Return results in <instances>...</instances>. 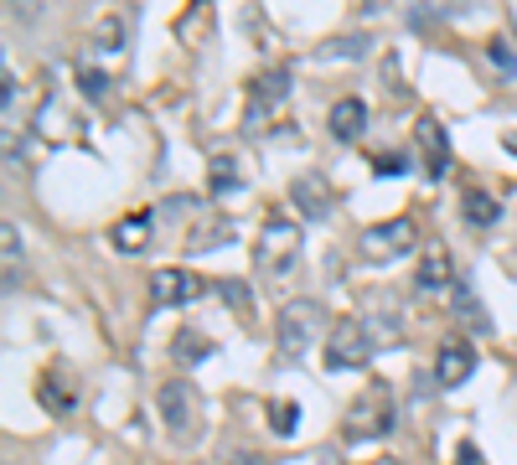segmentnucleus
Masks as SVG:
<instances>
[{
    "instance_id": "1",
    "label": "nucleus",
    "mask_w": 517,
    "mask_h": 465,
    "mask_svg": "<svg viewBox=\"0 0 517 465\" xmlns=\"http://www.w3.org/2000/svg\"><path fill=\"white\" fill-rule=\"evenodd\" d=\"M399 419V403H393V388L388 383H368L362 398H352V409L342 419V440L347 445H362V440H378V434L393 429Z\"/></svg>"
},
{
    "instance_id": "2",
    "label": "nucleus",
    "mask_w": 517,
    "mask_h": 465,
    "mask_svg": "<svg viewBox=\"0 0 517 465\" xmlns=\"http://www.w3.org/2000/svg\"><path fill=\"white\" fill-rule=\"evenodd\" d=\"M300 248H306V233H300L295 217L275 212V217H264V228H259V243H254V259L264 274H290L295 259H300Z\"/></svg>"
},
{
    "instance_id": "3",
    "label": "nucleus",
    "mask_w": 517,
    "mask_h": 465,
    "mask_svg": "<svg viewBox=\"0 0 517 465\" xmlns=\"http://www.w3.org/2000/svg\"><path fill=\"white\" fill-rule=\"evenodd\" d=\"M285 99H290V68H285V62L254 73V78H249V99H243V130L264 135V124L285 109Z\"/></svg>"
},
{
    "instance_id": "4",
    "label": "nucleus",
    "mask_w": 517,
    "mask_h": 465,
    "mask_svg": "<svg viewBox=\"0 0 517 465\" xmlns=\"http://www.w3.org/2000/svg\"><path fill=\"white\" fill-rule=\"evenodd\" d=\"M321 321H326L321 300H285V305H280V321H275V347H280V357H285V362L306 357V352H311V336L321 331Z\"/></svg>"
},
{
    "instance_id": "5",
    "label": "nucleus",
    "mask_w": 517,
    "mask_h": 465,
    "mask_svg": "<svg viewBox=\"0 0 517 465\" xmlns=\"http://www.w3.org/2000/svg\"><path fill=\"white\" fill-rule=\"evenodd\" d=\"M373 336H368V326H362L357 316H342L337 326H331V336H326V352H321V362L331 367V372H347V367H368L373 362Z\"/></svg>"
},
{
    "instance_id": "6",
    "label": "nucleus",
    "mask_w": 517,
    "mask_h": 465,
    "mask_svg": "<svg viewBox=\"0 0 517 465\" xmlns=\"http://www.w3.org/2000/svg\"><path fill=\"white\" fill-rule=\"evenodd\" d=\"M414 248V223L409 217H383V223H368L357 238V254L362 259H373V264H388V259H399Z\"/></svg>"
},
{
    "instance_id": "7",
    "label": "nucleus",
    "mask_w": 517,
    "mask_h": 465,
    "mask_svg": "<svg viewBox=\"0 0 517 465\" xmlns=\"http://www.w3.org/2000/svg\"><path fill=\"white\" fill-rule=\"evenodd\" d=\"M197 295H202V274H192V269L166 264V269L150 274V305H156V310H166V305H192Z\"/></svg>"
},
{
    "instance_id": "8",
    "label": "nucleus",
    "mask_w": 517,
    "mask_h": 465,
    "mask_svg": "<svg viewBox=\"0 0 517 465\" xmlns=\"http://www.w3.org/2000/svg\"><path fill=\"white\" fill-rule=\"evenodd\" d=\"M156 403H161V419H166L171 434H192V424H197V388H192L187 378L161 383Z\"/></svg>"
},
{
    "instance_id": "9",
    "label": "nucleus",
    "mask_w": 517,
    "mask_h": 465,
    "mask_svg": "<svg viewBox=\"0 0 517 465\" xmlns=\"http://www.w3.org/2000/svg\"><path fill=\"white\" fill-rule=\"evenodd\" d=\"M471 372H476V347L466 336H445L440 352H435V383L440 388H461Z\"/></svg>"
},
{
    "instance_id": "10",
    "label": "nucleus",
    "mask_w": 517,
    "mask_h": 465,
    "mask_svg": "<svg viewBox=\"0 0 517 465\" xmlns=\"http://www.w3.org/2000/svg\"><path fill=\"white\" fill-rule=\"evenodd\" d=\"M150 233H156V207H135L125 217H114V228H109V243H114V254H145V243Z\"/></svg>"
},
{
    "instance_id": "11",
    "label": "nucleus",
    "mask_w": 517,
    "mask_h": 465,
    "mask_svg": "<svg viewBox=\"0 0 517 465\" xmlns=\"http://www.w3.org/2000/svg\"><path fill=\"white\" fill-rule=\"evenodd\" d=\"M414 145H419V155H424V171H430V176H450V130H445L435 114H424V119L414 124Z\"/></svg>"
},
{
    "instance_id": "12",
    "label": "nucleus",
    "mask_w": 517,
    "mask_h": 465,
    "mask_svg": "<svg viewBox=\"0 0 517 465\" xmlns=\"http://www.w3.org/2000/svg\"><path fill=\"white\" fill-rule=\"evenodd\" d=\"M290 202L311 217V223H321V217H331V207H337V192H331V181L321 171H306L290 181Z\"/></svg>"
},
{
    "instance_id": "13",
    "label": "nucleus",
    "mask_w": 517,
    "mask_h": 465,
    "mask_svg": "<svg viewBox=\"0 0 517 465\" xmlns=\"http://www.w3.org/2000/svg\"><path fill=\"white\" fill-rule=\"evenodd\" d=\"M37 403H42L47 414H57V419L73 414L78 409V378H73L68 367H47L42 378H37Z\"/></svg>"
},
{
    "instance_id": "14",
    "label": "nucleus",
    "mask_w": 517,
    "mask_h": 465,
    "mask_svg": "<svg viewBox=\"0 0 517 465\" xmlns=\"http://www.w3.org/2000/svg\"><path fill=\"white\" fill-rule=\"evenodd\" d=\"M414 290H419V295H450V290H455V264H450V254H445L440 243L419 254V264H414Z\"/></svg>"
},
{
    "instance_id": "15",
    "label": "nucleus",
    "mask_w": 517,
    "mask_h": 465,
    "mask_svg": "<svg viewBox=\"0 0 517 465\" xmlns=\"http://www.w3.org/2000/svg\"><path fill=\"white\" fill-rule=\"evenodd\" d=\"M331 135H337L342 145H352V140L368 135V104H362L357 93H347V99L331 104Z\"/></svg>"
},
{
    "instance_id": "16",
    "label": "nucleus",
    "mask_w": 517,
    "mask_h": 465,
    "mask_svg": "<svg viewBox=\"0 0 517 465\" xmlns=\"http://www.w3.org/2000/svg\"><path fill=\"white\" fill-rule=\"evenodd\" d=\"M362 326H368V336H373V347H388V341H399V331H404V321H399V310H393L383 295H373L368 300V310L357 316Z\"/></svg>"
},
{
    "instance_id": "17",
    "label": "nucleus",
    "mask_w": 517,
    "mask_h": 465,
    "mask_svg": "<svg viewBox=\"0 0 517 465\" xmlns=\"http://www.w3.org/2000/svg\"><path fill=\"white\" fill-rule=\"evenodd\" d=\"M171 357H176L181 367H197V362H207V357H212V341H207V331H197V326H181V331H176V341H171Z\"/></svg>"
},
{
    "instance_id": "18",
    "label": "nucleus",
    "mask_w": 517,
    "mask_h": 465,
    "mask_svg": "<svg viewBox=\"0 0 517 465\" xmlns=\"http://www.w3.org/2000/svg\"><path fill=\"white\" fill-rule=\"evenodd\" d=\"M497 217H502V202L492 192H481V186H471L466 192V223L471 228H497Z\"/></svg>"
},
{
    "instance_id": "19",
    "label": "nucleus",
    "mask_w": 517,
    "mask_h": 465,
    "mask_svg": "<svg viewBox=\"0 0 517 465\" xmlns=\"http://www.w3.org/2000/svg\"><path fill=\"white\" fill-rule=\"evenodd\" d=\"M212 197H233V192H243V176H238V161H233V155H218V161H212Z\"/></svg>"
},
{
    "instance_id": "20",
    "label": "nucleus",
    "mask_w": 517,
    "mask_h": 465,
    "mask_svg": "<svg viewBox=\"0 0 517 465\" xmlns=\"http://www.w3.org/2000/svg\"><path fill=\"white\" fill-rule=\"evenodd\" d=\"M450 305H455V316H461L466 326H476L481 336L492 331V321H486V310H481V300H471V290H466V285H455V290H450Z\"/></svg>"
},
{
    "instance_id": "21",
    "label": "nucleus",
    "mask_w": 517,
    "mask_h": 465,
    "mask_svg": "<svg viewBox=\"0 0 517 465\" xmlns=\"http://www.w3.org/2000/svg\"><path fill=\"white\" fill-rule=\"evenodd\" d=\"M486 62H492L502 78H517V47H512L507 37H492V42H486Z\"/></svg>"
},
{
    "instance_id": "22",
    "label": "nucleus",
    "mask_w": 517,
    "mask_h": 465,
    "mask_svg": "<svg viewBox=\"0 0 517 465\" xmlns=\"http://www.w3.org/2000/svg\"><path fill=\"white\" fill-rule=\"evenodd\" d=\"M94 42H99V52H125V16H104Z\"/></svg>"
},
{
    "instance_id": "23",
    "label": "nucleus",
    "mask_w": 517,
    "mask_h": 465,
    "mask_svg": "<svg viewBox=\"0 0 517 465\" xmlns=\"http://www.w3.org/2000/svg\"><path fill=\"white\" fill-rule=\"evenodd\" d=\"M78 88H83L88 104H104V99H109V78H104L99 68H78Z\"/></svg>"
},
{
    "instance_id": "24",
    "label": "nucleus",
    "mask_w": 517,
    "mask_h": 465,
    "mask_svg": "<svg viewBox=\"0 0 517 465\" xmlns=\"http://www.w3.org/2000/svg\"><path fill=\"white\" fill-rule=\"evenodd\" d=\"M295 419H300V409H295L290 398H280L275 409H269V429H275L280 440H290V434H295Z\"/></svg>"
},
{
    "instance_id": "25",
    "label": "nucleus",
    "mask_w": 517,
    "mask_h": 465,
    "mask_svg": "<svg viewBox=\"0 0 517 465\" xmlns=\"http://www.w3.org/2000/svg\"><path fill=\"white\" fill-rule=\"evenodd\" d=\"M223 238H233V223L212 217V223H202V228L192 233V248H212V243H223Z\"/></svg>"
},
{
    "instance_id": "26",
    "label": "nucleus",
    "mask_w": 517,
    "mask_h": 465,
    "mask_svg": "<svg viewBox=\"0 0 517 465\" xmlns=\"http://www.w3.org/2000/svg\"><path fill=\"white\" fill-rule=\"evenodd\" d=\"M218 290H223V300L238 310V316H249V310H254V305H249V285H243V279H223Z\"/></svg>"
},
{
    "instance_id": "27",
    "label": "nucleus",
    "mask_w": 517,
    "mask_h": 465,
    "mask_svg": "<svg viewBox=\"0 0 517 465\" xmlns=\"http://www.w3.org/2000/svg\"><path fill=\"white\" fill-rule=\"evenodd\" d=\"M373 166H378V176H404L409 155L404 150H383V155H373Z\"/></svg>"
},
{
    "instance_id": "28",
    "label": "nucleus",
    "mask_w": 517,
    "mask_h": 465,
    "mask_svg": "<svg viewBox=\"0 0 517 465\" xmlns=\"http://www.w3.org/2000/svg\"><path fill=\"white\" fill-rule=\"evenodd\" d=\"M362 47H368V37H337L326 42V57H362Z\"/></svg>"
},
{
    "instance_id": "29",
    "label": "nucleus",
    "mask_w": 517,
    "mask_h": 465,
    "mask_svg": "<svg viewBox=\"0 0 517 465\" xmlns=\"http://www.w3.org/2000/svg\"><path fill=\"white\" fill-rule=\"evenodd\" d=\"M0 243H6V269L21 259V243H16V223H0Z\"/></svg>"
},
{
    "instance_id": "30",
    "label": "nucleus",
    "mask_w": 517,
    "mask_h": 465,
    "mask_svg": "<svg viewBox=\"0 0 517 465\" xmlns=\"http://www.w3.org/2000/svg\"><path fill=\"white\" fill-rule=\"evenodd\" d=\"M455 465H486V460H481L476 445H461V460H455Z\"/></svg>"
},
{
    "instance_id": "31",
    "label": "nucleus",
    "mask_w": 517,
    "mask_h": 465,
    "mask_svg": "<svg viewBox=\"0 0 517 465\" xmlns=\"http://www.w3.org/2000/svg\"><path fill=\"white\" fill-rule=\"evenodd\" d=\"M502 150H507V155H517V130H507V135H502Z\"/></svg>"
}]
</instances>
